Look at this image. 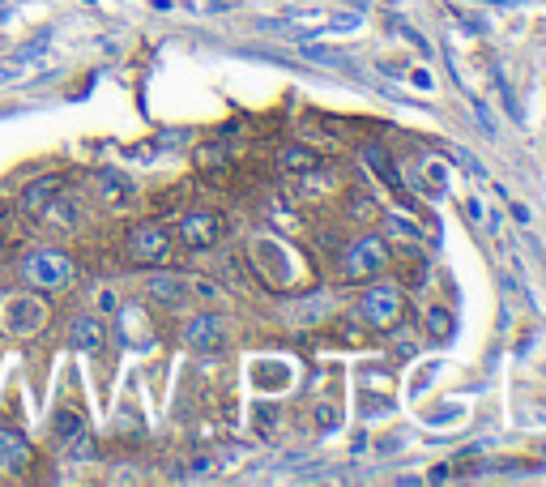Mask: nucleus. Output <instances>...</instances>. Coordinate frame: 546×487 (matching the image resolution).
Here are the masks:
<instances>
[{
  "label": "nucleus",
  "instance_id": "obj_1",
  "mask_svg": "<svg viewBox=\"0 0 546 487\" xmlns=\"http://www.w3.org/2000/svg\"><path fill=\"white\" fill-rule=\"evenodd\" d=\"M389 261H393L389 244H384L380 235H359L342 257V278L346 282H376L384 270H389Z\"/></svg>",
  "mask_w": 546,
  "mask_h": 487
},
{
  "label": "nucleus",
  "instance_id": "obj_2",
  "mask_svg": "<svg viewBox=\"0 0 546 487\" xmlns=\"http://www.w3.org/2000/svg\"><path fill=\"white\" fill-rule=\"evenodd\" d=\"M22 278L39 291H60L73 282V261L64 253H56V248H39V253H30L22 261Z\"/></svg>",
  "mask_w": 546,
  "mask_h": 487
},
{
  "label": "nucleus",
  "instance_id": "obj_3",
  "mask_svg": "<svg viewBox=\"0 0 546 487\" xmlns=\"http://www.w3.org/2000/svg\"><path fill=\"white\" fill-rule=\"evenodd\" d=\"M401 308H406V295H401V287H393V282H376V287L363 295V317L372 321L376 329L397 325Z\"/></svg>",
  "mask_w": 546,
  "mask_h": 487
},
{
  "label": "nucleus",
  "instance_id": "obj_4",
  "mask_svg": "<svg viewBox=\"0 0 546 487\" xmlns=\"http://www.w3.org/2000/svg\"><path fill=\"white\" fill-rule=\"evenodd\" d=\"M184 342L192 351H201V355H218L222 347H227V321L214 317V312H201V317L188 321Z\"/></svg>",
  "mask_w": 546,
  "mask_h": 487
},
{
  "label": "nucleus",
  "instance_id": "obj_5",
  "mask_svg": "<svg viewBox=\"0 0 546 487\" xmlns=\"http://www.w3.org/2000/svg\"><path fill=\"white\" fill-rule=\"evenodd\" d=\"M128 253H133V261H163L171 253V231L158 227V223H141L128 231Z\"/></svg>",
  "mask_w": 546,
  "mask_h": 487
},
{
  "label": "nucleus",
  "instance_id": "obj_6",
  "mask_svg": "<svg viewBox=\"0 0 546 487\" xmlns=\"http://www.w3.org/2000/svg\"><path fill=\"white\" fill-rule=\"evenodd\" d=\"M180 240H184V248H214L218 240H222V218L214 214V210H192L184 223H180Z\"/></svg>",
  "mask_w": 546,
  "mask_h": 487
},
{
  "label": "nucleus",
  "instance_id": "obj_7",
  "mask_svg": "<svg viewBox=\"0 0 546 487\" xmlns=\"http://www.w3.org/2000/svg\"><path fill=\"white\" fill-rule=\"evenodd\" d=\"M39 218H43V223H52L56 231H77V223H82V210H77V201L60 188V193L39 210Z\"/></svg>",
  "mask_w": 546,
  "mask_h": 487
},
{
  "label": "nucleus",
  "instance_id": "obj_8",
  "mask_svg": "<svg viewBox=\"0 0 546 487\" xmlns=\"http://www.w3.org/2000/svg\"><path fill=\"white\" fill-rule=\"evenodd\" d=\"M146 291H150V300L175 308V304H184V300H188L192 278H180V274H154V278L146 282Z\"/></svg>",
  "mask_w": 546,
  "mask_h": 487
},
{
  "label": "nucleus",
  "instance_id": "obj_9",
  "mask_svg": "<svg viewBox=\"0 0 546 487\" xmlns=\"http://www.w3.org/2000/svg\"><path fill=\"white\" fill-rule=\"evenodd\" d=\"M69 342H73L77 351L94 355V351H103V342H107V329H103V321H99V317H77V321L69 325Z\"/></svg>",
  "mask_w": 546,
  "mask_h": 487
},
{
  "label": "nucleus",
  "instance_id": "obj_10",
  "mask_svg": "<svg viewBox=\"0 0 546 487\" xmlns=\"http://www.w3.org/2000/svg\"><path fill=\"white\" fill-rule=\"evenodd\" d=\"M30 462V445H26V436L22 432H13V428H0V470H22Z\"/></svg>",
  "mask_w": 546,
  "mask_h": 487
},
{
  "label": "nucleus",
  "instance_id": "obj_11",
  "mask_svg": "<svg viewBox=\"0 0 546 487\" xmlns=\"http://www.w3.org/2000/svg\"><path fill=\"white\" fill-rule=\"evenodd\" d=\"M359 154H363V163H367V171H372V176H380L384 184L393 188V193H401V176H397V167L389 163V154H384L380 146H363Z\"/></svg>",
  "mask_w": 546,
  "mask_h": 487
},
{
  "label": "nucleus",
  "instance_id": "obj_12",
  "mask_svg": "<svg viewBox=\"0 0 546 487\" xmlns=\"http://www.w3.org/2000/svg\"><path fill=\"white\" fill-rule=\"evenodd\" d=\"M282 167H286V171H303V176H308V171L320 167V159H316L312 146H286V150H282Z\"/></svg>",
  "mask_w": 546,
  "mask_h": 487
},
{
  "label": "nucleus",
  "instance_id": "obj_13",
  "mask_svg": "<svg viewBox=\"0 0 546 487\" xmlns=\"http://www.w3.org/2000/svg\"><path fill=\"white\" fill-rule=\"evenodd\" d=\"M9 325H13V329H22V334H30V329H39V325H43V308H39V304L18 300V304L9 308Z\"/></svg>",
  "mask_w": 546,
  "mask_h": 487
},
{
  "label": "nucleus",
  "instance_id": "obj_14",
  "mask_svg": "<svg viewBox=\"0 0 546 487\" xmlns=\"http://www.w3.org/2000/svg\"><path fill=\"white\" fill-rule=\"evenodd\" d=\"M60 193V180H39V184H30L26 188V197H22V206L30 210V214H39L43 206H47V201H52Z\"/></svg>",
  "mask_w": 546,
  "mask_h": 487
},
{
  "label": "nucleus",
  "instance_id": "obj_15",
  "mask_svg": "<svg viewBox=\"0 0 546 487\" xmlns=\"http://www.w3.org/2000/svg\"><path fill=\"white\" fill-rule=\"evenodd\" d=\"M52 428H56V436H60V441L69 445L73 436H82V432H86V419L77 415V411H56V415H52Z\"/></svg>",
  "mask_w": 546,
  "mask_h": 487
},
{
  "label": "nucleus",
  "instance_id": "obj_16",
  "mask_svg": "<svg viewBox=\"0 0 546 487\" xmlns=\"http://www.w3.org/2000/svg\"><path fill=\"white\" fill-rule=\"evenodd\" d=\"M427 334L436 338V342H444V338H453V317H448L444 308H431L427 312Z\"/></svg>",
  "mask_w": 546,
  "mask_h": 487
},
{
  "label": "nucleus",
  "instance_id": "obj_17",
  "mask_svg": "<svg viewBox=\"0 0 546 487\" xmlns=\"http://www.w3.org/2000/svg\"><path fill=\"white\" fill-rule=\"evenodd\" d=\"M337 423H342L337 406H333V402H320V406H316V428H320V432H333Z\"/></svg>",
  "mask_w": 546,
  "mask_h": 487
},
{
  "label": "nucleus",
  "instance_id": "obj_18",
  "mask_svg": "<svg viewBox=\"0 0 546 487\" xmlns=\"http://www.w3.org/2000/svg\"><path fill=\"white\" fill-rule=\"evenodd\" d=\"M201 167H227V154H222V150H201Z\"/></svg>",
  "mask_w": 546,
  "mask_h": 487
},
{
  "label": "nucleus",
  "instance_id": "obj_19",
  "mask_svg": "<svg viewBox=\"0 0 546 487\" xmlns=\"http://www.w3.org/2000/svg\"><path fill=\"white\" fill-rule=\"evenodd\" d=\"M192 291H197L201 300H214V295H218V287H214V282H205V278H197V282H192Z\"/></svg>",
  "mask_w": 546,
  "mask_h": 487
},
{
  "label": "nucleus",
  "instance_id": "obj_20",
  "mask_svg": "<svg viewBox=\"0 0 546 487\" xmlns=\"http://www.w3.org/2000/svg\"><path fill=\"white\" fill-rule=\"evenodd\" d=\"M188 475H192V479H197V475H214V458H197Z\"/></svg>",
  "mask_w": 546,
  "mask_h": 487
},
{
  "label": "nucleus",
  "instance_id": "obj_21",
  "mask_svg": "<svg viewBox=\"0 0 546 487\" xmlns=\"http://www.w3.org/2000/svg\"><path fill=\"white\" fill-rule=\"evenodd\" d=\"M9 77H18V69H0V82H9Z\"/></svg>",
  "mask_w": 546,
  "mask_h": 487
}]
</instances>
